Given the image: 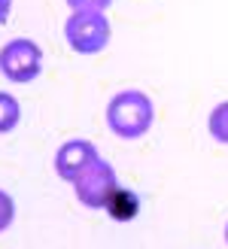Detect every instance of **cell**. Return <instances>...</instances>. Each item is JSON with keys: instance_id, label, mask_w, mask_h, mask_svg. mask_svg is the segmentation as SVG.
Wrapping results in <instances>:
<instances>
[{"instance_id": "6da1fadb", "label": "cell", "mask_w": 228, "mask_h": 249, "mask_svg": "<svg viewBox=\"0 0 228 249\" xmlns=\"http://www.w3.org/2000/svg\"><path fill=\"white\" fill-rule=\"evenodd\" d=\"M152 122H155V107H152V101L137 89L119 91L107 104V124L122 140H140L152 128Z\"/></svg>"}, {"instance_id": "7a4b0ae2", "label": "cell", "mask_w": 228, "mask_h": 249, "mask_svg": "<svg viewBox=\"0 0 228 249\" xmlns=\"http://www.w3.org/2000/svg\"><path fill=\"white\" fill-rule=\"evenodd\" d=\"M64 36L76 55H97L110 46L113 28L104 16V9H70Z\"/></svg>"}, {"instance_id": "3957f363", "label": "cell", "mask_w": 228, "mask_h": 249, "mask_svg": "<svg viewBox=\"0 0 228 249\" xmlns=\"http://www.w3.org/2000/svg\"><path fill=\"white\" fill-rule=\"evenodd\" d=\"M43 73V49L31 36H16L0 49V76L16 85H28Z\"/></svg>"}, {"instance_id": "277c9868", "label": "cell", "mask_w": 228, "mask_h": 249, "mask_svg": "<svg viewBox=\"0 0 228 249\" xmlns=\"http://www.w3.org/2000/svg\"><path fill=\"white\" fill-rule=\"evenodd\" d=\"M73 185H76V197H79L82 207H88V210H104L107 201H110V195L116 192L119 182H116L113 167L107 164L104 158H97Z\"/></svg>"}, {"instance_id": "5b68a950", "label": "cell", "mask_w": 228, "mask_h": 249, "mask_svg": "<svg viewBox=\"0 0 228 249\" xmlns=\"http://www.w3.org/2000/svg\"><path fill=\"white\" fill-rule=\"evenodd\" d=\"M97 149L92 140H67L55 155V170L64 182H76L97 161Z\"/></svg>"}, {"instance_id": "8992f818", "label": "cell", "mask_w": 228, "mask_h": 249, "mask_svg": "<svg viewBox=\"0 0 228 249\" xmlns=\"http://www.w3.org/2000/svg\"><path fill=\"white\" fill-rule=\"evenodd\" d=\"M104 210L110 213V219H116V222H131V219H137L140 197H137L131 189H122V185H116V192L110 195V201H107Z\"/></svg>"}, {"instance_id": "52a82bcc", "label": "cell", "mask_w": 228, "mask_h": 249, "mask_svg": "<svg viewBox=\"0 0 228 249\" xmlns=\"http://www.w3.org/2000/svg\"><path fill=\"white\" fill-rule=\"evenodd\" d=\"M21 122V107L12 94L0 91V134H12Z\"/></svg>"}, {"instance_id": "ba28073f", "label": "cell", "mask_w": 228, "mask_h": 249, "mask_svg": "<svg viewBox=\"0 0 228 249\" xmlns=\"http://www.w3.org/2000/svg\"><path fill=\"white\" fill-rule=\"evenodd\" d=\"M210 134H213V140L228 143V101L219 104V107L210 113Z\"/></svg>"}, {"instance_id": "9c48e42d", "label": "cell", "mask_w": 228, "mask_h": 249, "mask_svg": "<svg viewBox=\"0 0 228 249\" xmlns=\"http://www.w3.org/2000/svg\"><path fill=\"white\" fill-rule=\"evenodd\" d=\"M12 222H16V201L0 189V231H6Z\"/></svg>"}, {"instance_id": "30bf717a", "label": "cell", "mask_w": 228, "mask_h": 249, "mask_svg": "<svg viewBox=\"0 0 228 249\" xmlns=\"http://www.w3.org/2000/svg\"><path fill=\"white\" fill-rule=\"evenodd\" d=\"M110 3L113 0H67L70 9H104V12H107Z\"/></svg>"}, {"instance_id": "8fae6325", "label": "cell", "mask_w": 228, "mask_h": 249, "mask_svg": "<svg viewBox=\"0 0 228 249\" xmlns=\"http://www.w3.org/2000/svg\"><path fill=\"white\" fill-rule=\"evenodd\" d=\"M9 12H12V0H0V24L9 18Z\"/></svg>"}, {"instance_id": "7c38bea8", "label": "cell", "mask_w": 228, "mask_h": 249, "mask_svg": "<svg viewBox=\"0 0 228 249\" xmlns=\"http://www.w3.org/2000/svg\"><path fill=\"white\" fill-rule=\"evenodd\" d=\"M225 243H228V222H225Z\"/></svg>"}]
</instances>
